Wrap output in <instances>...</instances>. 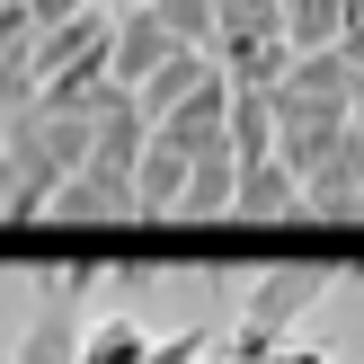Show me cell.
Returning a JSON list of instances; mask_svg holds the SVG:
<instances>
[{
  "label": "cell",
  "mask_w": 364,
  "mask_h": 364,
  "mask_svg": "<svg viewBox=\"0 0 364 364\" xmlns=\"http://www.w3.org/2000/svg\"><path fill=\"white\" fill-rule=\"evenodd\" d=\"M329 294H338V258H276V267L249 276L240 320H249V329H267V338H294V320L320 311Z\"/></svg>",
  "instance_id": "6da1fadb"
},
{
  "label": "cell",
  "mask_w": 364,
  "mask_h": 364,
  "mask_svg": "<svg viewBox=\"0 0 364 364\" xmlns=\"http://www.w3.org/2000/svg\"><path fill=\"white\" fill-rule=\"evenodd\" d=\"M80 329H89V302H71L53 276H36V311L18 329L9 364H80Z\"/></svg>",
  "instance_id": "7a4b0ae2"
},
{
  "label": "cell",
  "mask_w": 364,
  "mask_h": 364,
  "mask_svg": "<svg viewBox=\"0 0 364 364\" xmlns=\"http://www.w3.org/2000/svg\"><path fill=\"white\" fill-rule=\"evenodd\" d=\"M223 124H231V80H223V71H205V80H196L187 98L151 124V142H169L178 160H205V151H231Z\"/></svg>",
  "instance_id": "3957f363"
},
{
  "label": "cell",
  "mask_w": 364,
  "mask_h": 364,
  "mask_svg": "<svg viewBox=\"0 0 364 364\" xmlns=\"http://www.w3.org/2000/svg\"><path fill=\"white\" fill-rule=\"evenodd\" d=\"M267 116H276V160L294 178H311L320 160L338 151V134H347V116L338 107H311V98H284V89H267Z\"/></svg>",
  "instance_id": "277c9868"
},
{
  "label": "cell",
  "mask_w": 364,
  "mask_h": 364,
  "mask_svg": "<svg viewBox=\"0 0 364 364\" xmlns=\"http://www.w3.org/2000/svg\"><path fill=\"white\" fill-rule=\"evenodd\" d=\"M107 36H116V18H107V9H80V18H63V27H45V36L27 45L36 89L63 80V71H107Z\"/></svg>",
  "instance_id": "5b68a950"
},
{
  "label": "cell",
  "mask_w": 364,
  "mask_h": 364,
  "mask_svg": "<svg viewBox=\"0 0 364 364\" xmlns=\"http://www.w3.org/2000/svg\"><path fill=\"white\" fill-rule=\"evenodd\" d=\"M302 213H320V223H364V134L355 124L338 134V151L302 178Z\"/></svg>",
  "instance_id": "8992f818"
},
{
  "label": "cell",
  "mask_w": 364,
  "mask_h": 364,
  "mask_svg": "<svg viewBox=\"0 0 364 364\" xmlns=\"http://www.w3.org/2000/svg\"><path fill=\"white\" fill-rule=\"evenodd\" d=\"M45 213H53V223H134V178H124V169H98V160H80V169L45 196Z\"/></svg>",
  "instance_id": "52a82bcc"
},
{
  "label": "cell",
  "mask_w": 364,
  "mask_h": 364,
  "mask_svg": "<svg viewBox=\"0 0 364 364\" xmlns=\"http://www.w3.org/2000/svg\"><path fill=\"white\" fill-rule=\"evenodd\" d=\"M169 53H187V45H178V36L160 27L151 9H116V36H107V80H116L124 98H134V89L151 80V71L169 63Z\"/></svg>",
  "instance_id": "ba28073f"
},
{
  "label": "cell",
  "mask_w": 364,
  "mask_h": 364,
  "mask_svg": "<svg viewBox=\"0 0 364 364\" xmlns=\"http://www.w3.org/2000/svg\"><path fill=\"white\" fill-rule=\"evenodd\" d=\"M284 63H294L284 27H223V36H213V71H223L231 89H276Z\"/></svg>",
  "instance_id": "9c48e42d"
},
{
  "label": "cell",
  "mask_w": 364,
  "mask_h": 364,
  "mask_svg": "<svg viewBox=\"0 0 364 364\" xmlns=\"http://www.w3.org/2000/svg\"><path fill=\"white\" fill-rule=\"evenodd\" d=\"M276 89H284V98H311V107H338V116H347V107H355V89H364V71H355L338 45H320V53H294Z\"/></svg>",
  "instance_id": "30bf717a"
},
{
  "label": "cell",
  "mask_w": 364,
  "mask_h": 364,
  "mask_svg": "<svg viewBox=\"0 0 364 364\" xmlns=\"http://www.w3.org/2000/svg\"><path fill=\"white\" fill-rule=\"evenodd\" d=\"M231 213H240V223H284V213H302V178L284 169V160H240Z\"/></svg>",
  "instance_id": "8fae6325"
},
{
  "label": "cell",
  "mask_w": 364,
  "mask_h": 364,
  "mask_svg": "<svg viewBox=\"0 0 364 364\" xmlns=\"http://www.w3.org/2000/svg\"><path fill=\"white\" fill-rule=\"evenodd\" d=\"M231 178H240V160H231V151L187 160V187H178L169 223H223V213H231Z\"/></svg>",
  "instance_id": "7c38bea8"
},
{
  "label": "cell",
  "mask_w": 364,
  "mask_h": 364,
  "mask_svg": "<svg viewBox=\"0 0 364 364\" xmlns=\"http://www.w3.org/2000/svg\"><path fill=\"white\" fill-rule=\"evenodd\" d=\"M142 347H151V329L134 311H98L80 329V364H142Z\"/></svg>",
  "instance_id": "4fadbf2b"
},
{
  "label": "cell",
  "mask_w": 364,
  "mask_h": 364,
  "mask_svg": "<svg viewBox=\"0 0 364 364\" xmlns=\"http://www.w3.org/2000/svg\"><path fill=\"white\" fill-rule=\"evenodd\" d=\"M205 71H213V53H169V63H160L151 80L134 89V107H142V124H160V116H169V107L187 98L196 80H205Z\"/></svg>",
  "instance_id": "5bb4252c"
},
{
  "label": "cell",
  "mask_w": 364,
  "mask_h": 364,
  "mask_svg": "<svg viewBox=\"0 0 364 364\" xmlns=\"http://www.w3.org/2000/svg\"><path fill=\"white\" fill-rule=\"evenodd\" d=\"M178 187H187V160H178L169 142H142V160H134V213H169Z\"/></svg>",
  "instance_id": "9a60e30c"
},
{
  "label": "cell",
  "mask_w": 364,
  "mask_h": 364,
  "mask_svg": "<svg viewBox=\"0 0 364 364\" xmlns=\"http://www.w3.org/2000/svg\"><path fill=\"white\" fill-rule=\"evenodd\" d=\"M338 36H347V9H338V0H294V9H284V45L294 53H320V45H338Z\"/></svg>",
  "instance_id": "2e32d148"
},
{
  "label": "cell",
  "mask_w": 364,
  "mask_h": 364,
  "mask_svg": "<svg viewBox=\"0 0 364 364\" xmlns=\"http://www.w3.org/2000/svg\"><path fill=\"white\" fill-rule=\"evenodd\" d=\"M151 18H160L187 53H213V0H151Z\"/></svg>",
  "instance_id": "e0dca14e"
},
{
  "label": "cell",
  "mask_w": 364,
  "mask_h": 364,
  "mask_svg": "<svg viewBox=\"0 0 364 364\" xmlns=\"http://www.w3.org/2000/svg\"><path fill=\"white\" fill-rule=\"evenodd\" d=\"M205 347H213V329H196V320H187V329H169V338H151V347H142V364H196Z\"/></svg>",
  "instance_id": "ac0fdd59"
},
{
  "label": "cell",
  "mask_w": 364,
  "mask_h": 364,
  "mask_svg": "<svg viewBox=\"0 0 364 364\" xmlns=\"http://www.w3.org/2000/svg\"><path fill=\"white\" fill-rule=\"evenodd\" d=\"M223 27H284V0H213V36Z\"/></svg>",
  "instance_id": "d6986e66"
},
{
  "label": "cell",
  "mask_w": 364,
  "mask_h": 364,
  "mask_svg": "<svg viewBox=\"0 0 364 364\" xmlns=\"http://www.w3.org/2000/svg\"><path fill=\"white\" fill-rule=\"evenodd\" d=\"M213 347H223L231 364H267V355L284 347V338H267V329H249V320H240V329H231V338H213Z\"/></svg>",
  "instance_id": "ffe728a7"
},
{
  "label": "cell",
  "mask_w": 364,
  "mask_h": 364,
  "mask_svg": "<svg viewBox=\"0 0 364 364\" xmlns=\"http://www.w3.org/2000/svg\"><path fill=\"white\" fill-rule=\"evenodd\" d=\"M0 223H36V196L18 187V169L0 160Z\"/></svg>",
  "instance_id": "44dd1931"
},
{
  "label": "cell",
  "mask_w": 364,
  "mask_h": 364,
  "mask_svg": "<svg viewBox=\"0 0 364 364\" xmlns=\"http://www.w3.org/2000/svg\"><path fill=\"white\" fill-rule=\"evenodd\" d=\"M18 9H27V27H36V36H45V27H63V18H80V9H89V0H18Z\"/></svg>",
  "instance_id": "7402d4cb"
},
{
  "label": "cell",
  "mask_w": 364,
  "mask_h": 364,
  "mask_svg": "<svg viewBox=\"0 0 364 364\" xmlns=\"http://www.w3.org/2000/svg\"><path fill=\"white\" fill-rule=\"evenodd\" d=\"M267 364H329V355H320V347H276Z\"/></svg>",
  "instance_id": "603a6c76"
},
{
  "label": "cell",
  "mask_w": 364,
  "mask_h": 364,
  "mask_svg": "<svg viewBox=\"0 0 364 364\" xmlns=\"http://www.w3.org/2000/svg\"><path fill=\"white\" fill-rule=\"evenodd\" d=\"M347 124H355V134H364V89H355V107H347Z\"/></svg>",
  "instance_id": "cb8c5ba5"
},
{
  "label": "cell",
  "mask_w": 364,
  "mask_h": 364,
  "mask_svg": "<svg viewBox=\"0 0 364 364\" xmlns=\"http://www.w3.org/2000/svg\"><path fill=\"white\" fill-rule=\"evenodd\" d=\"M196 364H231V355H223V347H205V355H196Z\"/></svg>",
  "instance_id": "d4e9b609"
},
{
  "label": "cell",
  "mask_w": 364,
  "mask_h": 364,
  "mask_svg": "<svg viewBox=\"0 0 364 364\" xmlns=\"http://www.w3.org/2000/svg\"><path fill=\"white\" fill-rule=\"evenodd\" d=\"M89 9H107V18H116V9H124V0H89Z\"/></svg>",
  "instance_id": "484cf974"
},
{
  "label": "cell",
  "mask_w": 364,
  "mask_h": 364,
  "mask_svg": "<svg viewBox=\"0 0 364 364\" xmlns=\"http://www.w3.org/2000/svg\"><path fill=\"white\" fill-rule=\"evenodd\" d=\"M124 9H151V0H124Z\"/></svg>",
  "instance_id": "4316f807"
},
{
  "label": "cell",
  "mask_w": 364,
  "mask_h": 364,
  "mask_svg": "<svg viewBox=\"0 0 364 364\" xmlns=\"http://www.w3.org/2000/svg\"><path fill=\"white\" fill-rule=\"evenodd\" d=\"M0 142H9V116H0Z\"/></svg>",
  "instance_id": "83f0119b"
},
{
  "label": "cell",
  "mask_w": 364,
  "mask_h": 364,
  "mask_svg": "<svg viewBox=\"0 0 364 364\" xmlns=\"http://www.w3.org/2000/svg\"><path fill=\"white\" fill-rule=\"evenodd\" d=\"M0 364H9V338H0Z\"/></svg>",
  "instance_id": "f1b7e54d"
},
{
  "label": "cell",
  "mask_w": 364,
  "mask_h": 364,
  "mask_svg": "<svg viewBox=\"0 0 364 364\" xmlns=\"http://www.w3.org/2000/svg\"><path fill=\"white\" fill-rule=\"evenodd\" d=\"M284 9H294V0H284Z\"/></svg>",
  "instance_id": "f546056e"
}]
</instances>
